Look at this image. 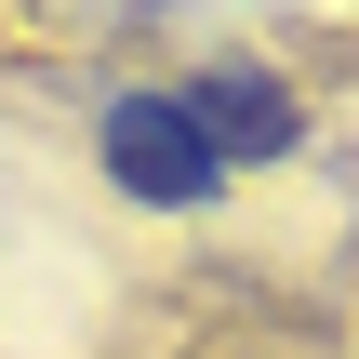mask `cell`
Returning <instances> with one entry per match:
<instances>
[{
    "instance_id": "6da1fadb",
    "label": "cell",
    "mask_w": 359,
    "mask_h": 359,
    "mask_svg": "<svg viewBox=\"0 0 359 359\" xmlns=\"http://www.w3.org/2000/svg\"><path fill=\"white\" fill-rule=\"evenodd\" d=\"M107 173H120L133 200H160V213H200V200L226 187V160L200 147V120H187L173 93H107Z\"/></svg>"
},
{
    "instance_id": "7a4b0ae2",
    "label": "cell",
    "mask_w": 359,
    "mask_h": 359,
    "mask_svg": "<svg viewBox=\"0 0 359 359\" xmlns=\"http://www.w3.org/2000/svg\"><path fill=\"white\" fill-rule=\"evenodd\" d=\"M173 107L200 120L213 160H280V147H293V107H280V80H253V67H213V80L173 93Z\"/></svg>"
}]
</instances>
